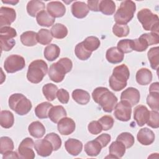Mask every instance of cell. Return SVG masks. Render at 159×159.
Wrapping results in <instances>:
<instances>
[{
	"label": "cell",
	"mask_w": 159,
	"mask_h": 159,
	"mask_svg": "<svg viewBox=\"0 0 159 159\" xmlns=\"http://www.w3.org/2000/svg\"><path fill=\"white\" fill-rule=\"evenodd\" d=\"M116 140L122 142L126 148H130L132 146H133L135 142L134 136L129 132L121 133L117 136Z\"/></svg>",
	"instance_id": "cell-44"
},
{
	"label": "cell",
	"mask_w": 159,
	"mask_h": 159,
	"mask_svg": "<svg viewBox=\"0 0 159 159\" xmlns=\"http://www.w3.org/2000/svg\"><path fill=\"white\" fill-rule=\"evenodd\" d=\"M135 79L139 84L147 85L152 80V73L148 68H142L137 71Z\"/></svg>",
	"instance_id": "cell-22"
},
{
	"label": "cell",
	"mask_w": 159,
	"mask_h": 159,
	"mask_svg": "<svg viewBox=\"0 0 159 159\" xmlns=\"http://www.w3.org/2000/svg\"><path fill=\"white\" fill-rule=\"evenodd\" d=\"M147 103L153 111L159 110V92H150L147 98Z\"/></svg>",
	"instance_id": "cell-40"
},
{
	"label": "cell",
	"mask_w": 159,
	"mask_h": 159,
	"mask_svg": "<svg viewBox=\"0 0 159 159\" xmlns=\"http://www.w3.org/2000/svg\"><path fill=\"white\" fill-rule=\"evenodd\" d=\"M125 147L122 142L119 140H116L110 145L109 148V152L110 156H107L106 158H119L124 156L125 153Z\"/></svg>",
	"instance_id": "cell-20"
},
{
	"label": "cell",
	"mask_w": 159,
	"mask_h": 159,
	"mask_svg": "<svg viewBox=\"0 0 159 159\" xmlns=\"http://www.w3.org/2000/svg\"><path fill=\"white\" fill-rule=\"evenodd\" d=\"M57 128L60 134L68 135L75 131L76 125L75 121L71 118L65 117L58 121Z\"/></svg>",
	"instance_id": "cell-14"
},
{
	"label": "cell",
	"mask_w": 159,
	"mask_h": 159,
	"mask_svg": "<svg viewBox=\"0 0 159 159\" xmlns=\"http://www.w3.org/2000/svg\"><path fill=\"white\" fill-rule=\"evenodd\" d=\"M47 11L54 18L63 17L66 12V7L60 1H51L47 5Z\"/></svg>",
	"instance_id": "cell-16"
},
{
	"label": "cell",
	"mask_w": 159,
	"mask_h": 159,
	"mask_svg": "<svg viewBox=\"0 0 159 159\" xmlns=\"http://www.w3.org/2000/svg\"><path fill=\"white\" fill-rule=\"evenodd\" d=\"M34 148L37 154L43 157L50 155L53 151L52 144L49 140L45 139L36 140L34 142Z\"/></svg>",
	"instance_id": "cell-11"
},
{
	"label": "cell",
	"mask_w": 159,
	"mask_h": 159,
	"mask_svg": "<svg viewBox=\"0 0 159 159\" xmlns=\"http://www.w3.org/2000/svg\"><path fill=\"white\" fill-rule=\"evenodd\" d=\"M114 116L117 119L123 122H127L131 118L132 106L126 101L121 100L117 103L114 108Z\"/></svg>",
	"instance_id": "cell-9"
},
{
	"label": "cell",
	"mask_w": 159,
	"mask_h": 159,
	"mask_svg": "<svg viewBox=\"0 0 159 159\" xmlns=\"http://www.w3.org/2000/svg\"><path fill=\"white\" fill-rule=\"evenodd\" d=\"M102 147L101 144L95 139L89 141L84 145V151L90 157H96L101 152Z\"/></svg>",
	"instance_id": "cell-29"
},
{
	"label": "cell",
	"mask_w": 159,
	"mask_h": 159,
	"mask_svg": "<svg viewBox=\"0 0 159 159\" xmlns=\"http://www.w3.org/2000/svg\"><path fill=\"white\" fill-rule=\"evenodd\" d=\"M53 105L48 102H43L38 104L35 108V114L39 119H47L48 117V112Z\"/></svg>",
	"instance_id": "cell-32"
},
{
	"label": "cell",
	"mask_w": 159,
	"mask_h": 159,
	"mask_svg": "<svg viewBox=\"0 0 159 159\" xmlns=\"http://www.w3.org/2000/svg\"><path fill=\"white\" fill-rule=\"evenodd\" d=\"M60 49L59 47L56 44H50L47 45L43 52L44 57L46 60L52 61L55 60H56L60 55Z\"/></svg>",
	"instance_id": "cell-28"
},
{
	"label": "cell",
	"mask_w": 159,
	"mask_h": 159,
	"mask_svg": "<svg viewBox=\"0 0 159 159\" xmlns=\"http://www.w3.org/2000/svg\"><path fill=\"white\" fill-rule=\"evenodd\" d=\"M36 20L39 25L48 27L53 25L55 18L51 16L47 11L43 10L37 14Z\"/></svg>",
	"instance_id": "cell-25"
},
{
	"label": "cell",
	"mask_w": 159,
	"mask_h": 159,
	"mask_svg": "<svg viewBox=\"0 0 159 159\" xmlns=\"http://www.w3.org/2000/svg\"><path fill=\"white\" fill-rule=\"evenodd\" d=\"M9 106L19 116H24L29 112L32 105L29 99L21 93L12 94L9 98Z\"/></svg>",
	"instance_id": "cell-6"
},
{
	"label": "cell",
	"mask_w": 159,
	"mask_h": 159,
	"mask_svg": "<svg viewBox=\"0 0 159 159\" xmlns=\"http://www.w3.org/2000/svg\"><path fill=\"white\" fill-rule=\"evenodd\" d=\"M147 124L153 129L159 127V114L158 111H150V117L148 120Z\"/></svg>",
	"instance_id": "cell-48"
},
{
	"label": "cell",
	"mask_w": 159,
	"mask_h": 159,
	"mask_svg": "<svg viewBox=\"0 0 159 159\" xmlns=\"http://www.w3.org/2000/svg\"><path fill=\"white\" fill-rule=\"evenodd\" d=\"M88 131L93 135L99 134L102 130V127L98 120H93L89 122L88 125Z\"/></svg>",
	"instance_id": "cell-51"
},
{
	"label": "cell",
	"mask_w": 159,
	"mask_h": 159,
	"mask_svg": "<svg viewBox=\"0 0 159 159\" xmlns=\"http://www.w3.org/2000/svg\"><path fill=\"white\" fill-rule=\"evenodd\" d=\"M99 1H98V0H94V1L89 0V1H88L87 5H88L89 10H91V11H94V12H98L99 11Z\"/></svg>",
	"instance_id": "cell-55"
},
{
	"label": "cell",
	"mask_w": 159,
	"mask_h": 159,
	"mask_svg": "<svg viewBox=\"0 0 159 159\" xmlns=\"http://www.w3.org/2000/svg\"><path fill=\"white\" fill-rule=\"evenodd\" d=\"M25 66L24 57L19 55H11L6 58L4 63V68L8 73H13L22 70Z\"/></svg>",
	"instance_id": "cell-8"
},
{
	"label": "cell",
	"mask_w": 159,
	"mask_h": 159,
	"mask_svg": "<svg viewBox=\"0 0 159 159\" xmlns=\"http://www.w3.org/2000/svg\"><path fill=\"white\" fill-rule=\"evenodd\" d=\"M135 10L136 5L134 1L130 0L122 1L114 14V20L117 24H127L134 17Z\"/></svg>",
	"instance_id": "cell-5"
},
{
	"label": "cell",
	"mask_w": 159,
	"mask_h": 159,
	"mask_svg": "<svg viewBox=\"0 0 159 159\" xmlns=\"http://www.w3.org/2000/svg\"><path fill=\"white\" fill-rule=\"evenodd\" d=\"M117 48L123 53H127L134 50V41L132 39H122L118 42Z\"/></svg>",
	"instance_id": "cell-41"
},
{
	"label": "cell",
	"mask_w": 159,
	"mask_h": 159,
	"mask_svg": "<svg viewBox=\"0 0 159 159\" xmlns=\"http://www.w3.org/2000/svg\"><path fill=\"white\" fill-rule=\"evenodd\" d=\"M116 11V4L111 0H102L99 1V11L104 15H112Z\"/></svg>",
	"instance_id": "cell-31"
},
{
	"label": "cell",
	"mask_w": 159,
	"mask_h": 159,
	"mask_svg": "<svg viewBox=\"0 0 159 159\" xmlns=\"http://www.w3.org/2000/svg\"><path fill=\"white\" fill-rule=\"evenodd\" d=\"M140 37L144 39L147 42L148 46L158 44L159 43V35L158 33L155 32H150V33H145L141 35Z\"/></svg>",
	"instance_id": "cell-49"
},
{
	"label": "cell",
	"mask_w": 159,
	"mask_h": 159,
	"mask_svg": "<svg viewBox=\"0 0 159 159\" xmlns=\"http://www.w3.org/2000/svg\"><path fill=\"white\" fill-rule=\"evenodd\" d=\"M58 90V87L53 83H47L42 88V93L48 101H52L56 98Z\"/></svg>",
	"instance_id": "cell-35"
},
{
	"label": "cell",
	"mask_w": 159,
	"mask_h": 159,
	"mask_svg": "<svg viewBox=\"0 0 159 159\" xmlns=\"http://www.w3.org/2000/svg\"><path fill=\"white\" fill-rule=\"evenodd\" d=\"M98 121L101 124L103 130H108L111 129L113 127L114 122L113 118L111 116H104Z\"/></svg>",
	"instance_id": "cell-47"
},
{
	"label": "cell",
	"mask_w": 159,
	"mask_h": 159,
	"mask_svg": "<svg viewBox=\"0 0 159 159\" xmlns=\"http://www.w3.org/2000/svg\"><path fill=\"white\" fill-rule=\"evenodd\" d=\"M17 36L16 30L9 26L1 27L0 29V39H12Z\"/></svg>",
	"instance_id": "cell-45"
},
{
	"label": "cell",
	"mask_w": 159,
	"mask_h": 159,
	"mask_svg": "<svg viewBox=\"0 0 159 159\" xmlns=\"http://www.w3.org/2000/svg\"><path fill=\"white\" fill-rule=\"evenodd\" d=\"M71 10L73 16L78 19L85 17L89 11L88 5L84 2L82 1L74 2L71 5Z\"/></svg>",
	"instance_id": "cell-18"
},
{
	"label": "cell",
	"mask_w": 159,
	"mask_h": 159,
	"mask_svg": "<svg viewBox=\"0 0 159 159\" xmlns=\"http://www.w3.org/2000/svg\"><path fill=\"white\" fill-rule=\"evenodd\" d=\"M133 41L134 50H135L137 52H143L146 50L148 47V45L146 40L141 37L133 40Z\"/></svg>",
	"instance_id": "cell-50"
},
{
	"label": "cell",
	"mask_w": 159,
	"mask_h": 159,
	"mask_svg": "<svg viewBox=\"0 0 159 159\" xmlns=\"http://www.w3.org/2000/svg\"><path fill=\"white\" fill-rule=\"evenodd\" d=\"M75 53L76 56L81 60H86L91 55L92 52L88 51L84 47L82 42L78 43L75 48Z\"/></svg>",
	"instance_id": "cell-39"
},
{
	"label": "cell",
	"mask_w": 159,
	"mask_h": 159,
	"mask_svg": "<svg viewBox=\"0 0 159 159\" xmlns=\"http://www.w3.org/2000/svg\"><path fill=\"white\" fill-rule=\"evenodd\" d=\"M14 122L13 114L7 110L2 111L0 115V124L1 127L5 129L11 128Z\"/></svg>",
	"instance_id": "cell-33"
},
{
	"label": "cell",
	"mask_w": 159,
	"mask_h": 159,
	"mask_svg": "<svg viewBox=\"0 0 159 159\" xmlns=\"http://www.w3.org/2000/svg\"><path fill=\"white\" fill-rule=\"evenodd\" d=\"M129 76V70L125 64L116 66L109 80L111 88L115 91H121L126 87Z\"/></svg>",
	"instance_id": "cell-3"
},
{
	"label": "cell",
	"mask_w": 159,
	"mask_h": 159,
	"mask_svg": "<svg viewBox=\"0 0 159 159\" xmlns=\"http://www.w3.org/2000/svg\"><path fill=\"white\" fill-rule=\"evenodd\" d=\"M111 137L108 134H102L95 139L101 144L102 148L106 147L111 141Z\"/></svg>",
	"instance_id": "cell-54"
},
{
	"label": "cell",
	"mask_w": 159,
	"mask_h": 159,
	"mask_svg": "<svg viewBox=\"0 0 159 159\" xmlns=\"http://www.w3.org/2000/svg\"><path fill=\"white\" fill-rule=\"evenodd\" d=\"M130 29L127 24H119L116 23L112 27L113 34L118 37H124L128 35Z\"/></svg>",
	"instance_id": "cell-42"
},
{
	"label": "cell",
	"mask_w": 159,
	"mask_h": 159,
	"mask_svg": "<svg viewBox=\"0 0 159 159\" xmlns=\"http://www.w3.org/2000/svg\"><path fill=\"white\" fill-rule=\"evenodd\" d=\"M159 91V83L158 82H155L152 83L149 88L150 92H158Z\"/></svg>",
	"instance_id": "cell-57"
},
{
	"label": "cell",
	"mask_w": 159,
	"mask_h": 159,
	"mask_svg": "<svg viewBox=\"0 0 159 159\" xmlns=\"http://www.w3.org/2000/svg\"><path fill=\"white\" fill-rule=\"evenodd\" d=\"M73 67L71 60L67 58H61L56 63L52 64L48 69V74L50 79L55 83L61 82L65 75L70 72Z\"/></svg>",
	"instance_id": "cell-2"
},
{
	"label": "cell",
	"mask_w": 159,
	"mask_h": 159,
	"mask_svg": "<svg viewBox=\"0 0 159 159\" xmlns=\"http://www.w3.org/2000/svg\"><path fill=\"white\" fill-rule=\"evenodd\" d=\"M150 117V111L147 107L143 105L137 106L134 111V119L139 127L147 124Z\"/></svg>",
	"instance_id": "cell-13"
},
{
	"label": "cell",
	"mask_w": 159,
	"mask_h": 159,
	"mask_svg": "<svg viewBox=\"0 0 159 159\" xmlns=\"http://www.w3.org/2000/svg\"><path fill=\"white\" fill-rule=\"evenodd\" d=\"M147 56L150 63V66L153 70H157L159 65V48L158 47L151 48L148 53Z\"/></svg>",
	"instance_id": "cell-36"
},
{
	"label": "cell",
	"mask_w": 159,
	"mask_h": 159,
	"mask_svg": "<svg viewBox=\"0 0 159 159\" xmlns=\"http://www.w3.org/2000/svg\"><path fill=\"white\" fill-rule=\"evenodd\" d=\"M2 2L3 3H7V4H11L12 5H16L17 3L19 2L18 1H2Z\"/></svg>",
	"instance_id": "cell-58"
},
{
	"label": "cell",
	"mask_w": 159,
	"mask_h": 159,
	"mask_svg": "<svg viewBox=\"0 0 159 159\" xmlns=\"http://www.w3.org/2000/svg\"><path fill=\"white\" fill-rule=\"evenodd\" d=\"M14 142L12 139L8 137H2L0 139V153L4 154L6 152L13 150Z\"/></svg>",
	"instance_id": "cell-43"
},
{
	"label": "cell",
	"mask_w": 159,
	"mask_h": 159,
	"mask_svg": "<svg viewBox=\"0 0 159 159\" xmlns=\"http://www.w3.org/2000/svg\"><path fill=\"white\" fill-rule=\"evenodd\" d=\"M2 158H19V157L17 152H14L12 150H10L3 154Z\"/></svg>",
	"instance_id": "cell-56"
},
{
	"label": "cell",
	"mask_w": 159,
	"mask_h": 159,
	"mask_svg": "<svg viewBox=\"0 0 159 159\" xmlns=\"http://www.w3.org/2000/svg\"><path fill=\"white\" fill-rule=\"evenodd\" d=\"M94 101L98 104L106 112H111L117 103V98L107 88L98 87L92 93Z\"/></svg>",
	"instance_id": "cell-1"
},
{
	"label": "cell",
	"mask_w": 159,
	"mask_h": 159,
	"mask_svg": "<svg viewBox=\"0 0 159 159\" xmlns=\"http://www.w3.org/2000/svg\"><path fill=\"white\" fill-rule=\"evenodd\" d=\"M137 140L142 145H151L155 140V134L153 132L147 127H144L138 132L137 135Z\"/></svg>",
	"instance_id": "cell-17"
},
{
	"label": "cell",
	"mask_w": 159,
	"mask_h": 159,
	"mask_svg": "<svg viewBox=\"0 0 159 159\" xmlns=\"http://www.w3.org/2000/svg\"><path fill=\"white\" fill-rule=\"evenodd\" d=\"M65 147L68 153L73 156L79 155L83 149V143L75 139H69L65 142Z\"/></svg>",
	"instance_id": "cell-19"
},
{
	"label": "cell",
	"mask_w": 159,
	"mask_h": 159,
	"mask_svg": "<svg viewBox=\"0 0 159 159\" xmlns=\"http://www.w3.org/2000/svg\"><path fill=\"white\" fill-rule=\"evenodd\" d=\"M57 97L58 101L62 104H67L70 99L68 92L63 88L58 90L57 93Z\"/></svg>",
	"instance_id": "cell-53"
},
{
	"label": "cell",
	"mask_w": 159,
	"mask_h": 159,
	"mask_svg": "<svg viewBox=\"0 0 159 159\" xmlns=\"http://www.w3.org/2000/svg\"><path fill=\"white\" fill-rule=\"evenodd\" d=\"M140 95L139 91L133 87H129L125 89L120 95V99L126 101L130 103L132 107L137 104L140 101Z\"/></svg>",
	"instance_id": "cell-15"
},
{
	"label": "cell",
	"mask_w": 159,
	"mask_h": 159,
	"mask_svg": "<svg viewBox=\"0 0 159 159\" xmlns=\"http://www.w3.org/2000/svg\"><path fill=\"white\" fill-rule=\"evenodd\" d=\"M16 18V11L11 7H1L0 8V27H3L11 25Z\"/></svg>",
	"instance_id": "cell-12"
},
{
	"label": "cell",
	"mask_w": 159,
	"mask_h": 159,
	"mask_svg": "<svg viewBox=\"0 0 159 159\" xmlns=\"http://www.w3.org/2000/svg\"><path fill=\"white\" fill-rule=\"evenodd\" d=\"M1 48L2 51H9L11 50L16 44V41L14 39H0Z\"/></svg>",
	"instance_id": "cell-52"
},
{
	"label": "cell",
	"mask_w": 159,
	"mask_h": 159,
	"mask_svg": "<svg viewBox=\"0 0 159 159\" xmlns=\"http://www.w3.org/2000/svg\"><path fill=\"white\" fill-rule=\"evenodd\" d=\"M50 32L53 37L58 39H64L68 34V29L62 24L57 23L52 25Z\"/></svg>",
	"instance_id": "cell-34"
},
{
	"label": "cell",
	"mask_w": 159,
	"mask_h": 159,
	"mask_svg": "<svg viewBox=\"0 0 159 159\" xmlns=\"http://www.w3.org/2000/svg\"><path fill=\"white\" fill-rule=\"evenodd\" d=\"M137 17L144 30L158 33V16L153 14L149 9L144 8L140 10L137 14Z\"/></svg>",
	"instance_id": "cell-7"
},
{
	"label": "cell",
	"mask_w": 159,
	"mask_h": 159,
	"mask_svg": "<svg viewBox=\"0 0 159 159\" xmlns=\"http://www.w3.org/2000/svg\"><path fill=\"white\" fill-rule=\"evenodd\" d=\"M34 147V140L29 137L24 139L18 147V155L19 158L33 159L35 158V153L33 150Z\"/></svg>",
	"instance_id": "cell-10"
},
{
	"label": "cell",
	"mask_w": 159,
	"mask_h": 159,
	"mask_svg": "<svg viewBox=\"0 0 159 159\" xmlns=\"http://www.w3.org/2000/svg\"><path fill=\"white\" fill-rule=\"evenodd\" d=\"M45 6L43 2L40 1H30L27 4V13L32 17H35L39 12L45 9Z\"/></svg>",
	"instance_id": "cell-27"
},
{
	"label": "cell",
	"mask_w": 159,
	"mask_h": 159,
	"mask_svg": "<svg viewBox=\"0 0 159 159\" xmlns=\"http://www.w3.org/2000/svg\"><path fill=\"white\" fill-rule=\"evenodd\" d=\"M66 111L62 106H53L48 112V117L54 123H58L61 119L66 117Z\"/></svg>",
	"instance_id": "cell-23"
},
{
	"label": "cell",
	"mask_w": 159,
	"mask_h": 159,
	"mask_svg": "<svg viewBox=\"0 0 159 159\" xmlns=\"http://www.w3.org/2000/svg\"><path fill=\"white\" fill-rule=\"evenodd\" d=\"M45 139H47L48 140H49L51 143L53 145V150L54 151H57L58 150L61 145V140L60 137V136L55 134V133H50L48 134L45 138Z\"/></svg>",
	"instance_id": "cell-46"
},
{
	"label": "cell",
	"mask_w": 159,
	"mask_h": 159,
	"mask_svg": "<svg viewBox=\"0 0 159 159\" xmlns=\"http://www.w3.org/2000/svg\"><path fill=\"white\" fill-rule=\"evenodd\" d=\"M82 43L85 48L91 52L97 50L99 47L101 43L99 39L94 36H89L86 37L82 42Z\"/></svg>",
	"instance_id": "cell-37"
},
{
	"label": "cell",
	"mask_w": 159,
	"mask_h": 159,
	"mask_svg": "<svg viewBox=\"0 0 159 159\" xmlns=\"http://www.w3.org/2000/svg\"><path fill=\"white\" fill-rule=\"evenodd\" d=\"M28 130L30 135L37 139L42 138L46 131L44 125L39 121L32 122L29 125Z\"/></svg>",
	"instance_id": "cell-24"
},
{
	"label": "cell",
	"mask_w": 159,
	"mask_h": 159,
	"mask_svg": "<svg viewBox=\"0 0 159 159\" xmlns=\"http://www.w3.org/2000/svg\"><path fill=\"white\" fill-rule=\"evenodd\" d=\"M37 33L34 31H26L20 35V41L23 45L32 47L37 43Z\"/></svg>",
	"instance_id": "cell-30"
},
{
	"label": "cell",
	"mask_w": 159,
	"mask_h": 159,
	"mask_svg": "<svg viewBox=\"0 0 159 159\" xmlns=\"http://www.w3.org/2000/svg\"><path fill=\"white\" fill-rule=\"evenodd\" d=\"M72 98L75 101L81 105L87 104L90 101L89 93L81 89H75L72 92Z\"/></svg>",
	"instance_id": "cell-26"
},
{
	"label": "cell",
	"mask_w": 159,
	"mask_h": 159,
	"mask_svg": "<svg viewBox=\"0 0 159 159\" xmlns=\"http://www.w3.org/2000/svg\"><path fill=\"white\" fill-rule=\"evenodd\" d=\"M124 55L116 47H112L107 49L106 58L108 62L113 64L119 63L124 60Z\"/></svg>",
	"instance_id": "cell-21"
},
{
	"label": "cell",
	"mask_w": 159,
	"mask_h": 159,
	"mask_svg": "<svg viewBox=\"0 0 159 159\" xmlns=\"http://www.w3.org/2000/svg\"><path fill=\"white\" fill-rule=\"evenodd\" d=\"M37 42L42 45H48L52 40V35L49 30L41 29L37 32Z\"/></svg>",
	"instance_id": "cell-38"
},
{
	"label": "cell",
	"mask_w": 159,
	"mask_h": 159,
	"mask_svg": "<svg viewBox=\"0 0 159 159\" xmlns=\"http://www.w3.org/2000/svg\"><path fill=\"white\" fill-rule=\"evenodd\" d=\"M48 71L47 63L42 60L32 61L28 67L27 78L32 83L37 84L41 82Z\"/></svg>",
	"instance_id": "cell-4"
}]
</instances>
